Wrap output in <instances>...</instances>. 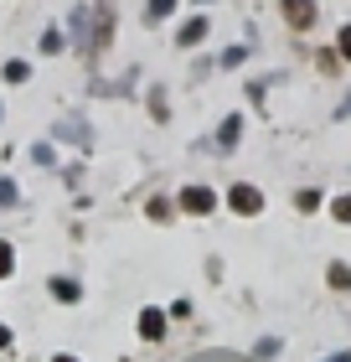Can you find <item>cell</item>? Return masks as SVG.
Segmentation results:
<instances>
[{
	"label": "cell",
	"mask_w": 351,
	"mask_h": 362,
	"mask_svg": "<svg viewBox=\"0 0 351 362\" xmlns=\"http://www.w3.org/2000/svg\"><path fill=\"white\" fill-rule=\"evenodd\" d=\"M191 6H202V11H207V6H217V0H191Z\"/></svg>",
	"instance_id": "cell-30"
},
{
	"label": "cell",
	"mask_w": 351,
	"mask_h": 362,
	"mask_svg": "<svg viewBox=\"0 0 351 362\" xmlns=\"http://www.w3.org/2000/svg\"><path fill=\"white\" fill-rule=\"evenodd\" d=\"M243 124H248V114H238V109L222 114V124H217V135H212V151L217 156H232L243 145Z\"/></svg>",
	"instance_id": "cell-7"
},
{
	"label": "cell",
	"mask_w": 351,
	"mask_h": 362,
	"mask_svg": "<svg viewBox=\"0 0 351 362\" xmlns=\"http://www.w3.org/2000/svg\"><path fill=\"white\" fill-rule=\"evenodd\" d=\"M47 140H62V145H78V151H93V129L88 124H83V119H57L52 124V135H47Z\"/></svg>",
	"instance_id": "cell-8"
},
{
	"label": "cell",
	"mask_w": 351,
	"mask_h": 362,
	"mask_svg": "<svg viewBox=\"0 0 351 362\" xmlns=\"http://www.w3.org/2000/svg\"><path fill=\"white\" fill-rule=\"evenodd\" d=\"M279 352H284L279 337H258V341H254V362H274Z\"/></svg>",
	"instance_id": "cell-21"
},
{
	"label": "cell",
	"mask_w": 351,
	"mask_h": 362,
	"mask_svg": "<svg viewBox=\"0 0 351 362\" xmlns=\"http://www.w3.org/2000/svg\"><path fill=\"white\" fill-rule=\"evenodd\" d=\"M0 119H6V104H0Z\"/></svg>",
	"instance_id": "cell-31"
},
{
	"label": "cell",
	"mask_w": 351,
	"mask_h": 362,
	"mask_svg": "<svg viewBox=\"0 0 351 362\" xmlns=\"http://www.w3.org/2000/svg\"><path fill=\"white\" fill-rule=\"evenodd\" d=\"M326 212H331V223H341V228H351V192H341V197H331V202H326Z\"/></svg>",
	"instance_id": "cell-20"
},
{
	"label": "cell",
	"mask_w": 351,
	"mask_h": 362,
	"mask_svg": "<svg viewBox=\"0 0 351 362\" xmlns=\"http://www.w3.org/2000/svg\"><path fill=\"white\" fill-rule=\"evenodd\" d=\"M11 347H16V332H11L6 321H0V352H11Z\"/></svg>",
	"instance_id": "cell-26"
},
{
	"label": "cell",
	"mask_w": 351,
	"mask_h": 362,
	"mask_svg": "<svg viewBox=\"0 0 351 362\" xmlns=\"http://www.w3.org/2000/svg\"><path fill=\"white\" fill-rule=\"evenodd\" d=\"M336 57L351 68V21H341V31H336Z\"/></svg>",
	"instance_id": "cell-24"
},
{
	"label": "cell",
	"mask_w": 351,
	"mask_h": 362,
	"mask_svg": "<svg viewBox=\"0 0 351 362\" xmlns=\"http://www.w3.org/2000/svg\"><path fill=\"white\" fill-rule=\"evenodd\" d=\"M248 52H254V42H238V47H222V52H217V68L222 73H238L243 62H248Z\"/></svg>",
	"instance_id": "cell-17"
},
{
	"label": "cell",
	"mask_w": 351,
	"mask_h": 362,
	"mask_svg": "<svg viewBox=\"0 0 351 362\" xmlns=\"http://www.w3.org/2000/svg\"><path fill=\"white\" fill-rule=\"evenodd\" d=\"M165 332H171V310H165V305H140V316H135V337L145 341V347H160Z\"/></svg>",
	"instance_id": "cell-4"
},
{
	"label": "cell",
	"mask_w": 351,
	"mask_h": 362,
	"mask_svg": "<svg viewBox=\"0 0 351 362\" xmlns=\"http://www.w3.org/2000/svg\"><path fill=\"white\" fill-rule=\"evenodd\" d=\"M21 202V187H16V176H0V207H16Z\"/></svg>",
	"instance_id": "cell-23"
},
{
	"label": "cell",
	"mask_w": 351,
	"mask_h": 362,
	"mask_svg": "<svg viewBox=\"0 0 351 362\" xmlns=\"http://www.w3.org/2000/svg\"><path fill=\"white\" fill-rule=\"evenodd\" d=\"M52 362H83L78 352H52Z\"/></svg>",
	"instance_id": "cell-28"
},
{
	"label": "cell",
	"mask_w": 351,
	"mask_h": 362,
	"mask_svg": "<svg viewBox=\"0 0 351 362\" xmlns=\"http://www.w3.org/2000/svg\"><path fill=\"white\" fill-rule=\"evenodd\" d=\"M222 207L232 212V218H263V187H254V181H232V187L222 192Z\"/></svg>",
	"instance_id": "cell-3"
},
{
	"label": "cell",
	"mask_w": 351,
	"mask_h": 362,
	"mask_svg": "<svg viewBox=\"0 0 351 362\" xmlns=\"http://www.w3.org/2000/svg\"><path fill=\"white\" fill-rule=\"evenodd\" d=\"M326 202H331V197H326L321 187H299V192H295V212H299V218H310V212H321Z\"/></svg>",
	"instance_id": "cell-16"
},
{
	"label": "cell",
	"mask_w": 351,
	"mask_h": 362,
	"mask_svg": "<svg viewBox=\"0 0 351 362\" xmlns=\"http://www.w3.org/2000/svg\"><path fill=\"white\" fill-rule=\"evenodd\" d=\"M326 285L336 290V295H346V290H351V264H341V259H331V264H326Z\"/></svg>",
	"instance_id": "cell-18"
},
{
	"label": "cell",
	"mask_w": 351,
	"mask_h": 362,
	"mask_svg": "<svg viewBox=\"0 0 351 362\" xmlns=\"http://www.w3.org/2000/svg\"><path fill=\"white\" fill-rule=\"evenodd\" d=\"M165 310H171V321H186V316H191V300H171Z\"/></svg>",
	"instance_id": "cell-25"
},
{
	"label": "cell",
	"mask_w": 351,
	"mask_h": 362,
	"mask_svg": "<svg viewBox=\"0 0 351 362\" xmlns=\"http://www.w3.org/2000/svg\"><path fill=\"white\" fill-rule=\"evenodd\" d=\"M326 362H351V352H331V357H326Z\"/></svg>",
	"instance_id": "cell-29"
},
{
	"label": "cell",
	"mask_w": 351,
	"mask_h": 362,
	"mask_svg": "<svg viewBox=\"0 0 351 362\" xmlns=\"http://www.w3.org/2000/svg\"><path fill=\"white\" fill-rule=\"evenodd\" d=\"M176 207H181V218H212V212L222 207V197H217L207 181H186V187L176 192Z\"/></svg>",
	"instance_id": "cell-1"
},
{
	"label": "cell",
	"mask_w": 351,
	"mask_h": 362,
	"mask_svg": "<svg viewBox=\"0 0 351 362\" xmlns=\"http://www.w3.org/2000/svg\"><path fill=\"white\" fill-rule=\"evenodd\" d=\"M47 295H52L57 305H83V279H73V274H47Z\"/></svg>",
	"instance_id": "cell-9"
},
{
	"label": "cell",
	"mask_w": 351,
	"mask_h": 362,
	"mask_svg": "<svg viewBox=\"0 0 351 362\" xmlns=\"http://www.w3.org/2000/svg\"><path fill=\"white\" fill-rule=\"evenodd\" d=\"M336 119H351V88L341 93V109H336Z\"/></svg>",
	"instance_id": "cell-27"
},
{
	"label": "cell",
	"mask_w": 351,
	"mask_h": 362,
	"mask_svg": "<svg viewBox=\"0 0 351 362\" xmlns=\"http://www.w3.org/2000/svg\"><path fill=\"white\" fill-rule=\"evenodd\" d=\"M176 11H181V0H145L140 21H145L150 31H160V26H171V21H176Z\"/></svg>",
	"instance_id": "cell-11"
},
{
	"label": "cell",
	"mask_w": 351,
	"mask_h": 362,
	"mask_svg": "<svg viewBox=\"0 0 351 362\" xmlns=\"http://www.w3.org/2000/svg\"><path fill=\"white\" fill-rule=\"evenodd\" d=\"M145 109H150V119H155V124H171V93H165V83H150Z\"/></svg>",
	"instance_id": "cell-13"
},
{
	"label": "cell",
	"mask_w": 351,
	"mask_h": 362,
	"mask_svg": "<svg viewBox=\"0 0 351 362\" xmlns=\"http://www.w3.org/2000/svg\"><path fill=\"white\" fill-rule=\"evenodd\" d=\"M145 218L155 223V228H171L176 218H181V207H176V197H165V192H155V197H145Z\"/></svg>",
	"instance_id": "cell-10"
},
{
	"label": "cell",
	"mask_w": 351,
	"mask_h": 362,
	"mask_svg": "<svg viewBox=\"0 0 351 362\" xmlns=\"http://www.w3.org/2000/svg\"><path fill=\"white\" fill-rule=\"evenodd\" d=\"M207 37H212V16H207V11H196V16H186V21H176V47H181V52H196Z\"/></svg>",
	"instance_id": "cell-6"
},
{
	"label": "cell",
	"mask_w": 351,
	"mask_h": 362,
	"mask_svg": "<svg viewBox=\"0 0 351 362\" xmlns=\"http://www.w3.org/2000/svg\"><path fill=\"white\" fill-rule=\"evenodd\" d=\"M88 16H93V6H73V16H68V31H73V47H83L88 52Z\"/></svg>",
	"instance_id": "cell-14"
},
{
	"label": "cell",
	"mask_w": 351,
	"mask_h": 362,
	"mask_svg": "<svg viewBox=\"0 0 351 362\" xmlns=\"http://www.w3.org/2000/svg\"><path fill=\"white\" fill-rule=\"evenodd\" d=\"M16 264H21V259H16V243L0 238V279H16Z\"/></svg>",
	"instance_id": "cell-22"
},
{
	"label": "cell",
	"mask_w": 351,
	"mask_h": 362,
	"mask_svg": "<svg viewBox=\"0 0 351 362\" xmlns=\"http://www.w3.org/2000/svg\"><path fill=\"white\" fill-rule=\"evenodd\" d=\"M68 47H73V42H68V31H62L57 21H47V26H42V37H37V52H42V57H62Z\"/></svg>",
	"instance_id": "cell-12"
},
{
	"label": "cell",
	"mask_w": 351,
	"mask_h": 362,
	"mask_svg": "<svg viewBox=\"0 0 351 362\" xmlns=\"http://www.w3.org/2000/svg\"><path fill=\"white\" fill-rule=\"evenodd\" d=\"M31 166L52 171V166H57V145H52V140H37V145H31Z\"/></svg>",
	"instance_id": "cell-19"
},
{
	"label": "cell",
	"mask_w": 351,
	"mask_h": 362,
	"mask_svg": "<svg viewBox=\"0 0 351 362\" xmlns=\"http://www.w3.org/2000/svg\"><path fill=\"white\" fill-rule=\"evenodd\" d=\"M114 16H119L114 0H93V16H88V57L109 52V42H114Z\"/></svg>",
	"instance_id": "cell-2"
},
{
	"label": "cell",
	"mask_w": 351,
	"mask_h": 362,
	"mask_svg": "<svg viewBox=\"0 0 351 362\" xmlns=\"http://www.w3.org/2000/svg\"><path fill=\"white\" fill-rule=\"evenodd\" d=\"M0 83H11V88L31 83V62L26 57H6V62H0Z\"/></svg>",
	"instance_id": "cell-15"
},
{
	"label": "cell",
	"mask_w": 351,
	"mask_h": 362,
	"mask_svg": "<svg viewBox=\"0 0 351 362\" xmlns=\"http://www.w3.org/2000/svg\"><path fill=\"white\" fill-rule=\"evenodd\" d=\"M279 16H284V26H290L295 37H310L315 21H321V6H315V0H279Z\"/></svg>",
	"instance_id": "cell-5"
}]
</instances>
